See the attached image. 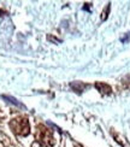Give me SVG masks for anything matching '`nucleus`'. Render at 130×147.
<instances>
[{"label": "nucleus", "mask_w": 130, "mask_h": 147, "mask_svg": "<svg viewBox=\"0 0 130 147\" xmlns=\"http://www.w3.org/2000/svg\"><path fill=\"white\" fill-rule=\"evenodd\" d=\"M89 7H90V4H84V6H83V10L89 11Z\"/></svg>", "instance_id": "11"}, {"label": "nucleus", "mask_w": 130, "mask_h": 147, "mask_svg": "<svg viewBox=\"0 0 130 147\" xmlns=\"http://www.w3.org/2000/svg\"><path fill=\"white\" fill-rule=\"evenodd\" d=\"M108 11H110V4L106 6V9L102 11V15H101V20H102V21H105V20L107 18V16H108Z\"/></svg>", "instance_id": "7"}, {"label": "nucleus", "mask_w": 130, "mask_h": 147, "mask_svg": "<svg viewBox=\"0 0 130 147\" xmlns=\"http://www.w3.org/2000/svg\"><path fill=\"white\" fill-rule=\"evenodd\" d=\"M3 98L5 100H7L10 101L11 104H13V105H17V106H20V107H24V105H22V104L18 101L17 99H15V98H12V96H9V95H3Z\"/></svg>", "instance_id": "6"}, {"label": "nucleus", "mask_w": 130, "mask_h": 147, "mask_svg": "<svg viewBox=\"0 0 130 147\" xmlns=\"http://www.w3.org/2000/svg\"><path fill=\"white\" fill-rule=\"evenodd\" d=\"M111 134H112V136L115 138L116 142H118L122 147H130L129 141H128V140H127L124 136H123V135H121V134H118V133H115V131H112Z\"/></svg>", "instance_id": "4"}, {"label": "nucleus", "mask_w": 130, "mask_h": 147, "mask_svg": "<svg viewBox=\"0 0 130 147\" xmlns=\"http://www.w3.org/2000/svg\"><path fill=\"white\" fill-rule=\"evenodd\" d=\"M48 40L49 41H54V42H61V40H59L57 38H52V35H48Z\"/></svg>", "instance_id": "10"}, {"label": "nucleus", "mask_w": 130, "mask_h": 147, "mask_svg": "<svg viewBox=\"0 0 130 147\" xmlns=\"http://www.w3.org/2000/svg\"><path fill=\"white\" fill-rule=\"evenodd\" d=\"M95 88L98 89V92H100V94H102V95H108V94H111V92H112V88L104 82H96Z\"/></svg>", "instance_id": "3"}, {"label": "nucleus", "mask_w": 130, "mask_h": 147, "mask_svg": "<svg viewBox=\"0 0 130 147\" xmlns=\"http://www.w3.org/2000/svg\"><path fill=\"white\" fill-rule=\"evenodd\" d=\"M71 88L75 89V92H77V93H81V92H83L88 86L84 84V83H81V82H72L71 84Z\"/></svg>", "instance_id": "5"}, {"label": "nucleus", "mask_w": 130, "mask_h": 147, "mask_svg": "<svg viewBox=\"0 0 130 147\" xmlns=\"http://www.w3.org/2000/svg\"><path fill=\"white\" fill-rule=\"evenodd\" d=\"M10 128L16 135H20V136H27L30 133V124L28 118L26 117H17L11 119Z\"/></svg>", "instance_id": "1"}, {"label": "nucleus", "mask_w": 130, "mask_h": 147, "mask_svg": "<svg viewBox=\"0 0 130 147\" xmlns=\"http://www.w3.org/2000/svg\"><path fill=\"white\" fill-rule=\"evenodd\" d=\"M38 135H36V138H38L39 142L46 145V146H54L55 141L53 139V135H52V131L48 129V128H46L45 125H39L38 127Z\"/></svg>", "instance_id": "2"}, {"label": "nucleus", "mask_w": 130, "mask_h": 147, "mask_svg": "<svg viewBox=\"0 0 130 147\" xmlns=\"http://www.w3.org/2000/svg\"><path fill=\"white\" fill-rule=\"evenodd\" d=\"M129 40H130V32L127 33V35H125V36H123V38L121 39V41L123 42V44H125V42H128Z\"/></svg>", "instance_id": "8"}, {"label": "nucleus", "mask_w": 130, "mask_h": 147, "mask_svg": "<svg viewBox=\"0 0 130 147\" xmlns=\"http://www.w3.org/2000/svg\"><path fill=\"white\" fill-rule=\"evenodd\" d=\"M32 147H47V146H46V145H43V144H41V142H39V141H36V142L33 144Z\"/></svg>", "instance_id": "9"}]
</instances>
